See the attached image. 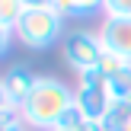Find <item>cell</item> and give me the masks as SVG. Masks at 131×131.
Here are the masks:
<instances>
[{"instance_id": "7c38bea8", "label": "cell", "mask_w": 131, "mask_h": 131, "mask_svg": "<svg viewBox=\"0 0 131 131\" xmlns=\"http://www.w3.org/2000/svg\"><path fill=\"white\" fill-rule=\"evenodd\" d=\"M77 3V16H90V13L102 10V0H74Z\"/></svg>"}, {"instance_id": "6da1fadb", "label": "cell", "mask_w": 131, "mask_h": 131, "mask_svg": "<svg viewBox=\"0 0 131 131\" xmlns=\"http://www.w3.org/2000/svg\"><path fill=\"white\" fill-rule=\"evenodd\" d=\"M70 106H74V90L58 77L38 74L32 93L19 106V115L32 131H54Z\"/></svg>"}, {"instance_id": "7a4b0ae2", "label": "cell", "mask_w": 131, "mask_h": 131, "mask_svg": "<svg viewBox=\"0 0 131 131\" xmlns=\"http://www.w3.org/2000/svg\"><path fill=\"white\" fill-rule=\"evenodd\" d=\"M64 35V16L51 6H26L23 19L16 26V38L32 51H45Z\"/></svg>"}, {"instance_id": "3957f363", "label": "cell", "mask_w": 131, "mask_h": 131, "mask_svg": "<svg viewBox=\"0 0 131 131\" xmlns=\"http://www.w3.org/2000/svg\"><path fill=\"white\" fill-rule=\"evenodd\" d=\"M74 102L86 118L102 122L112 106V96H109L106 77L99 70H86V74H77V86H74Z\"/></svg>"}, {"instance_id": "5b68a950", "label": "cell", "mask_w": 131, "mask_h": 131, "mask_svg": "<svg viewBox=\"0 0 131 131\" xmlns=\"http://www.w3.org/2000/svg\"><path fill=\"white\" fill-rule=\"evenodd\" d=\"M99 42L106 51H112V54H122L131 61V19H109L102 16L99 23Z\"/></svg>"}, {"instance_id": "4fadbf2b", "label": "cell", "mask_w": 131, "mask_h": 131, "mask_svg": "<svg viewBox=\"0 0 131 131\" xmlns=\"http://www.w3.org/2000/svg\"><path fill=\"white\" fill-rule=\"evenodd\" d=\"M13 109H19V106L13 102V96L6 93V83H3V77H0V115H3V112H13Z\"/></svg>"}, {"instance_id": "9a60e30c", "label": "cell", "mask_w": 131, "mask_h": 131, "mask_svg": "<svg viewBox=\"0 0 131 131\" xmlns=\"http://www.w3.org/2000/svg\"><path fill=\"white\" fill-rule=\"evenodd\" d=\"M26 6H48V0H26Z\"/></svg>"}, {"instance_id": "9c48e42d", "label": "cell", "mask_w": 131, "mask_h": 131, "mask_svg": "<svg viewBox=\"0 0 131 131\" xmlns=\"http://www.w3.org/2000/svg\"><path fill=\"white\" fill-rule=\"evenodd\" d=\"M128 67H131L128 58L112 54V51H106V54H102V61H99V74H102V77H115V74H122V70H128Z\"/></svg>"}, {"instance_id": "277c9868", "label": "cell", "mask_w": 131, "mask_h": 131, "mask_svg": "<svg viewBox=\"0 0 131 131\" xmlns=\"http://www.w3.org/2000/svg\"><path fill=\"white\" fill-rule=\"evenodd\" d=\"M61 51H64V61H67V67L74 70V74H86V70H99V61L102 54H106V48H102L99 35H93V32H67L61 42Z\"/></svg>"}, {"instance_id": "5bb4252c", "label": "cell", "mask_w": 131, "mask_h": 131, "mask_svg": "<svg viewBox=\"0 0 131 131\" xmlns=\"http://www.w3.org/2000/svg\"><path fill=\"white\" fill-rule=\"evenodd\" d=\"M13 38H16V32H13V29H6V26H0V58H3L6 51H10Z\"/></svg>"}, {"instance_id": "ba28073f", "label": "cell", "mask_w": 131, "mask_h": 131, "mask_svg": "<svg viewBox=\"0 0 131 131\" xmlns=\"http://www.w3.org/2000/svg\"><path fill=\"white\" fill-rule=\"evenodd\" d=\"M23 13H26V0H0V26L16 32Z\"/></svg>"}, {"instance_id": "52a82bcc", "label": "cell", "mask_w": 131, "mask_h": 131, "mask_svg": "<svg viewBox=\"0 0 131 131\" xmlns=\"http://www.w3.org/2000/svg\"><path fill=\"white\" fill-rule=\"evenodd\" d=\"M128 118H131V99L112 102L109 112H106V118H102V131H122L128 125Z\"/></svg>"}, {"instance_id": "8fae6325", "label": "cell", "mask_w": 131, "mask_h": 131, "mask_svg": "<svg viewBox=\"0 0 131 131\" xmlns=\"http://www.w3.org/2000/svg\"><path fill=\"white\" fill-rule=\"evenodd\" d=\"M48 6L54 13H61L64 19H67V16H77V3H74V0H48Z\"/></svg>"}, {"instance_id": "8992f818", "label": "cell", "mask_w": 131, "mask_h": 131, "mask_svg": "<svg viewBox=\"0 0 131 131\" xmlns=\"http://www.w3.org/2000/svg\"><path fill=\"white\" fill-rule=\"evenodd\" d=\"M35 80H38V74H32V70H29V67H23V64H16V67H10V70L3 74L6 93L13 96V102H16V106H23V102H26V96L32 93Z\"/></svg>"}, {"instance_id": "2e32d148", "label": "cell", "mask_w": 131, "mask_h": 131, "mask_svg": "<svg viewBox=\"0 0 131 131\" xmlns=\"http://www.w3.org/2000/svg\"><path fill=\"white\" fill-rule=\"evenodd\" d=\"M122 131H131V118H128V125H125V128H122Z\"/></svg>"}, {"instance_id": "e0dca14e", "label": "cell", "mask_w": 131, "mask_h": 131, "mask_svg": "<svg viewBox=\"0 0 131 131\" xmlns=\"http://www.w3.org/2000/svg\"><path fill=\"white\" fill-rule=\"evenodd\" d=\"M54 131H67V128H54Z\"/></svg>"}, {"instance_id": "30bf717a", "label": "cell", "mask_w": 131, "mask_h": 131, "mask_svg": "<svg viewBox=\"0 0 131 131\" xmlns=\"http://www.w3.org/2000/svg\"><path fill=\"white\" fill-rule=\"evenodd\" d=\"M102 16H109V19H131V0H102Z\"/></svg>"}]
</instances>
